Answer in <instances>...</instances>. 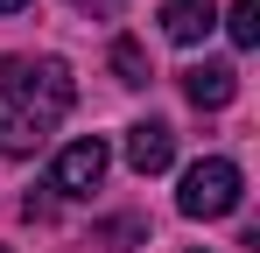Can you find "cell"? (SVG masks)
Here are the masks:
<instances>
[{
	"mask_svg": "<svg viewBox=\"0 0 260 253\" xmlns=\"http://www.w3.org/2000/svg\"><path fill=\"white\" fill-rule=\"evenodd\" d=\"M71 99L78 84L63 56H0V155H36Z\"/></svg>",
	"mask_w": 260,
	"mask_h": 253,
	"instance_id": "6da1fadb",
	"label": "cell"
},
{
	"mask_svg": "<svg viewBox=\"0 0 260 253\" xmlns=\"http://www.w3.org/2000/svg\"><path fill=\"white\" fill-rule=\"evenodd\" d=\"M246 197V176L232 155H204V162L183 169V190H176V211L183 218H232Z\"/></svg>",
	"mask_w": 260,
	"mask_h": 253,
	"instance_id": "7a4b0ae2",
	"label": "cell"
},
{
	"mask_svg": "<svg viewBox=\"0 0 260 253\" xmlns=\"http://www.w3.org/2000/svg\"><path fill=\"white\" fill-rule=\"evenodd\" d=\"M106 162H113V155H106V141L85 134V141H71V148L49 162V190H56V197H91V190H99V176H106Z\"/></svg>",
	"mask_w": 260,
	"mask_h": 253,
	"instance_id": "3957f363",
	"label": "cell"
},
{
	"mask_svg": "<svg viewBox=\"0 0 260 253\" xmlns=\"http://www.w3.org/2000/svg\"><path fill=\"white\" fill-rule=\"evenodd\" d=\"M176 162V126L169 120H134L127 126V169L134 176H162Z\"/></svg>",
	"mask_w": 260,
	"mask_h": 253,
	"instance_id": "277c9868",
	"label": "cell"
},
{
	"mask_svg": "<svg viewBox=\"0 0 260 253\" xmlns=\"http://www.w3.org/2000/svg\"><path fill=\"white\" fill-rule=\"evenodd\" d=\"M232 91H239V71H232V64H190V71H183V99H190L197 113L232 106Z\"/></svg>",
	"mask_w": 260,
	"mask_h": 253,
	"instance_id": "5b68a950",
	"label": "cell"
},
{
	"mask_svg": "<svg viewBox=\"0 0 260 253\" xmlns=\"http://www.w3.org/2000/svg\"><path fill=\"white\" fill-rule=\"evenodd\" d=\"M211 28H218V0H162V36L169 42L190 49V42H204Z\"/></svg>",
	"mask_w": 260,
	"mask_h": 253,
	"instance_id": "8992f818",
	"label": "cell"
},
{
	"mask_svg": "<svg viewBox=\"0 0 260 253\" xmlns=\"http://www.w3.org/2000/svg\"><path fill=\"white\" fill-rule=\"evenodd\" d=\"M113 71H120V84H148L155 71H148V49L134 36H113Z\"/></svg>",
	"mask_w": 260,
	"mask_h": 253,
	"instance_id": "52a82bcc",
	"label": "cell"
},
{
	"mask_svg": "<svg viewBox=\"0 0 260 253\" xmlns=\"http://www.w3.org/2000/svg\"><path fill=\"white\" fill-rule=\"evenodd\" d=\"M225 36L239 42V49H253L260 42V0H232L225 7Z\"/></svg>",
	"mask_w": 260,
	"mask_h": 253,
	"instance_id": "ba28073f",
	"label": "cell"
},
{
	"mask_svg": "<svg viewBox=\"0 0 260 253\" xmlns=\"http://www.w3.org/2000/svg\"><path fill=\"white\" fill-rule=\"evenodd\" d=\"M71 7H78V14H106L113 0H71Z\"/></svg>",
	"mask_w": 260,
	"mask_h": 253,
	"instance_id": "9c48e42d",
	"label": "cell"
},
{
	"mask_svg": "<svg viewBox=\"0 0 260 253\" xmlns=\"http://www.w3.org/2000/svg\"><path fill=\"white\" fill-rule=\"evenodd\" d=\"M21 7H28V0H0V14H21Z\"/></svg>",
	"mask_w": 260,
	"mask_h": 253,
	"instance_id": "30bf717a",
	"label": "cell"
},
{
	"mask_svg": "<svg viewBox=\"0 0 260 253\" xmlns=\"http://www.w3.org/2000/svg\"><path fill=\"white\" fill-rule=\"evenodd\" d=\"M0 253H7V246H0Z\"/></svg>",
	"mask_w": 260,
	"mask_h": 253,
	"instance_id": "8fae6325",
	"label": "cell"
}]
</instances>
